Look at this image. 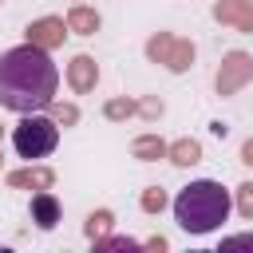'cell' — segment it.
I'll return each instance as SVG.
<instances>
[{
    "label": "cell",
    "mask_w": 253,
    "mask_h": 253,
    "mask_svg": "<svg viewBox=\"0 0 253 253\" xmlns=\"http://www.w3.org/2000/svg\"><path fill=\"white\" fill-rule=\"evenodd\" d=\"M55 87H59V71L51 63V51L24 40L20 47H8L0 55V107L16 115L47 111Z\"/></svg>",
    "instance_id": "6da1fadb"
},
{
    "label": "cell",
    "mask_w": 253,
    "mask_h": 253,
    "mask_svg": "<svg viewBox=\"0 0 253 253\" xmlns=\"http://www.w3.org/2000/svg\"><path fill=\"white\" fill-rule=\"evenodd\" d=\"M229 210H233L229 190H225L221 182H213V178H198V182L182 186L178 198H174V221H178L186 233H194V237L213 233V229L229 217Z\"/></svg>",
    "instance_id": "7a4b0ae2"
},
{
    "label": "cell",
    "mask_w": 253,
    "mask_h": 253,
    "mask_svg": "<svg viewBox=\"0 0 253 253\" xmlns=\"http://www.w3.org/2000/svg\"><path fill=\"white\" fill-rule=\"evenodd\" d=\"M55 142H59V123L51 119V115H40V111H32V115H24L20 123H16V130H12V146H16V154L20 158H47L51 150H55Z\"/></svg>",
    "instance_id": "3957f363"
},
{
    "label": "cell",
    "mask_w": 253,
    "mask_h": 253,
    "mask_svg": "<svg viewBox=\"0 0 253 253\" xmlns=\"http://www.w3.org/2000/svg\"><path fill=\"white\" fill-rule=\"evenodd\" d=\"M249 79H253V55H249V51H225V55H221V67H217V75H213L217 95L229 99V95H237Z\"/></svg>",
    "instance_id": "277c9868"
},
{
    "label": "cell",
    "mask_w": 253,
    "mask_h": 253,
    "mask_svg": "<svg viewBox=\"0 0 253 253\" xmlns=\"http://www.w3.org/2000/svg\"><path fill=\"white\" fill-rule=\"evenodd\" d=\"M63 36H71L63 16H40V20H32V24L24 28V40H28V43H36V47H43V51L63 47Z\"/></svg>",
    "instance_id": "5b68a950"
},
{
    "label": "cell",
    "mask_w": 253,
    "mask_h": 253,
    "mask_svg": "<svg viewBox=\"0 0 253 253\" xmlns=\"http://www.w3.org/2000/svg\"><path fill=\"white\" fill-rule=\"evenodd\" d=\"M95 83H99V63H95L87 51L71 55V63H67V87H71L75 95H91Z\"/></svg>",
    "instance_id": "8992f818"
},
{
    "label": "cell",
    "mask_w": 253,
    "mask_h": 253,
    "mask_svg": "<svg viewBox=\"0 0 253 253\" xmlns=\"http://www.w3.org/2000/svg\"><path fill=\"white\" fill-rule=\"evenodd\" d=\"M213 20L225 28H237V32H253V0H217Z\"/></svg>",
    "instance_id": "52a82bcc"
},
{
    "label": "cell",
    "mask_w": 253,
    "mask_h": 253,
    "mask_svg": "<svg viewBox=\"0 0 253 253\" xmlns=\"http://www.w3.org/2000/svg\"><path fill=\"white\" fill-rule=\"evenodd\" d=\"M8 186H12V190H51V186H55V170H51V166L8 170Z\"/></svg>",
    "instance_id": "ba28073f"
},
{
    "label": "cell",
    "mask_w": 253,
    "mask_h": 253,
    "mask_svg": "<svg viewBox=\"0 0 253 253\" xmlns=\"http://www.w3.org/2000/svg\"><path fill=\"white\" fill-rule=\"evenodd\" d=\"M28 213H32V221H36L40 229H55V225H59V198H55L51 190H36Z\"/></svg>",
    "instance_id": "9c48e42d"
},
{
    "label": "cell",
    "mask_w": 253,
    "mask_h": 253,
    "mask_svg": "<svg viewBox=\"0 0 253 253\" xmlns=\"http://www.w3.org/2000/svg\"><path fill=\"white\" fill-rule=\"evenodd\" d=\"M63 20H67V32H71V36H95V32L103 28V16H99L91 4H71Z\"/></svg>",
    "instance_id": "30bf717a"
},
{
    "label": "cell",
    "mask_w": 253,
    "mask_h": 253,
    "mask_svg": "<svg viewBox=\"0 0 253 253\" xmlns=\"http://www.w3.org/2000/svg\"><path fill=\"white\" fill-rule=\"evenodd\" d=\"M194 40H182V36H174V43H170V51H166V71H174V75H182V71H190L194 67Z\"/></svg>",
    "instance_id": "8fae6325"
},
{
    "label": "cell",
    "mask_w": 253,
    "mask_h": 253,
    "mask_svg": "<svg viewBox=\"0 0 253 253\" xmlns=\"http://www.w3.org/2000/svg\"><path fill=\"white\" fill-rule=\"evenodd\" d=\"M130 158H138V162H158V158H166V138L154 134V130L138 134V138L130 142Z\"/></svg>",
    "instance_id": "7c38bea8"
},
{
    "label": "cell",
    "mask_w": 253,
    "mask_h": 253,
    "mask_svg": "<svg viewBox=\"0 0 253 253\" xmlns=\"http://www.w3.org/2000/svg\"><path fill=\"white\" fill-rule=\"evenodd\" d=\"M166 158L186 170V166L202 162V142L198 138H174V142H166Z\"/></svg>",
    "instance_id": "4fadbf2b"
},
{
    "label": "cell",
    "mask_w": 253,
    "mask_h": 253,
    "mask_svg": "<svg viewBox=\"0 0 253 253\" xmlns=\"http://www.w3.org/2000/svg\"><path fill=\"white\" fill-rule=\"evenodd\" d=\"M134 115H138V99L115 95V99L103 103V119H111V123H126V119H134Z\"/></svg>",
    "instance_id": "5bb4252c"
},
{
    "label": "cell",
    "mask_w": 253,
    "mask_h": 253,
    "mask_svg": "<svg viewBox=\"0 0 253 253\" xmlns=\"http://www.w3.org/2000/svg\"><path fill=\"white\" fill-rule=\"evenodd\" d=\"M111 229H115V213H111V210H91L87 221H83L87 241H95V237H103V233H111Z\"/></svg>",
    "instance_id": "9a60e30c"
},
{
    "label": "cell",
    "mask_w": 253,
    "mask_h": 253,
    "mask_svg": "<svg viewBox=\"0 0 253 253\" xmlns=\"http://www.w3.org/2000/svg\"><path fill=\"white\" fill-rule=\"evenodd\" d=\"M170 43H174V36H170V32H154V36L146 40V47H142V51H146V59H150V63H166Z\"/></svg>",
    "instance_id": "2e32d148"
},
{
    "label": "cell",
    "mask_w": 253,
    "mask_h": 253,
    "mask_svg": "<svg viewBox=\"0 0 253 253\" xmlns=\"http://www.w3.org/2000/svg\"><path fill=\"white\" fill-rule=\"evenodd\" d=\"M166 202H170V198H166V190H162V186H146V190L138 194L142 213H162V210H166Z\"/></svg>",
    "instance_id": "e0dca14e"
},
{
    "label": "cell",
    "mask_w": 253,
    "mask_h": 253,
    "mask_svg": "<svg viewBox=\"0 0 253 253\" xmlns=\"http://www.w3.org/2000/svg\"><path fill=\"white\" fill-rule=\"evenodd\" d=\"M47 115H51L59 126H75V123H79V107H75V103H59V99H51V103H47Z\"/></svg>",
    "instance_id": "ac0fdd59"
},
{
    "label": "cell",
    "mask_w": 253,
    "mask_h": 253,
    "mask_svg": "<svg viewBox=\"0 0 253 253\" xmlns=\"http://www.w3.org/2000/svg\"><path fill=\"white\" fill-rule=\"evenodd\" d=\"M95 249H142V241H134V237H119V233H103V237H95Z\"/></svg>",
    "instance_id": "d6986e66"
},
{
    "label": "cell",
    "mask_w": 253,
    "mask_h": 253,
    "mask_svg": "<svg viewBox=\"0 0 253 253\" xmlns=\"http://www.w3.org/2000/svg\"><path fill=\"white\" fill-rule=\"evenodd\" d=\"M233 206H237L241 217H253V182H241L233 190Z\"/></svg>",
    "instance_id": "ffe728a7"
},
{
    "label": "cell",
    "mask_w": 253,
    "mask_h": 253,
    "mask_svg": "<svg viewBox=\"0 0 253 253\" xmlns=\"http://www.w3.org/2000/svg\"><path fill=\"white\" fill-rule=\"evenodd\" d=\"M162 111H166V103H162L158 95H146V99H138V115H142V119H158Z\"/></svg>",
    "instance_id": "44dd1931"
},
{
    "label": "cell",
    "mask_w": 253,
    "mask_h": 253,
    "mask_svg": "<svg viewBox=\"0 0 253 253\" xmlns=\"http://www.w3.org/2000/svg\"><path fill=\"white\" fill-rule=\"evenodd\" d=\"M221 249H253V233H229L221 237Z\"/></svg>",
    "instance_id": "7402d4cb"
},
{
    "label": "cell",
    "mask_w": 253,
    "mask_h": 253,
    "mask_svg": "<svg viewBox=\"0 0 253 253\" xmlns=\"http://www.w3.org/2000/svg\"><path fill=\"white\" fill-rule=\"evenodd\" d=\"M241 162H245V166H253V134L241 142Z\"/></svg>",
    "instance_id": "603a6c76"
},
{
    "label": "cell",
    "mask_w": 253,
    "mask_h": 253,
    "mask_svg": "<svg viewBox=\"0 0 253 253\" xmlns=\"http://www.w3.org/2000/svg\"><path fill=\"white\" fill-rule=\"evenodd\" d=\"M166 245H170L166 237H150V241H142V249H166Z\"/></svg>",
    "instance_id": "cb8c5ba5"
},
{
    "label": "cell",
    "mask_w": 253,
    "mask_h": 253,
    "mask_svg": "<svg viewBox=\"0 0 253 253\" xmlns=\"http://www.w3.org/2000/svg\"><path fill=\"white\" fill-rule=\"evenodd\" d=\"M0 138H4V126H0Z\"/></svg>",
    "instance_id": "d4e9b609"
},
{
    "label": "cell",
    "mask_w": 253,
    "mask_h": 253,
    "mask_svg": "<svg viewBox=\"0 0 253 253\" xmlns=\"http://www.w3.org/2000/svg\"><path fill=\"white\" fill-rule=\"evenodd\" d=\"M0 166H4V154H0Z\"/></svg>",
    "instance_id": "484cf974"
},
{
    "label": "cell",
    "mask_w": 253,
    "mask_h": 253,
    "mask_svg": "<svg viewBox=\"0 0 253 253\" xmlns=\"http://www.w3.org/2000/svg\"><path fill=\"white\" fill-rule=\"evenodd\" d=\"M0 4H4V0H0Z\"/></svg>",
    "instance_id": "4316f807"
}]
</instances>
